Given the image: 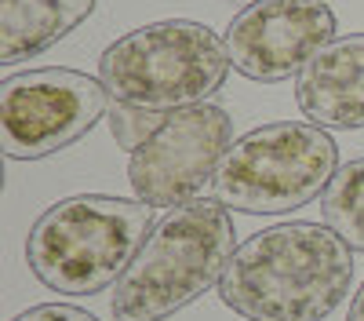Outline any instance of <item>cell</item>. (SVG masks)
<instances>
[{
	"label": "cell",
	"instance_id": "cell-1",
	"mask_svg": "<svg viewBox=\"0 0 364 321\" xmlns=\"http://www.w3.org/2000/svg\"><path fill=\"white\" fill-rule=\"evenodd\" d=\"M353 281V248L328 223H277L237 245L219 300L245 321H324Z\"/></svg>",
	"mask_w": 364,
	"mask_h": 321
},
{
	"label": "cell",
	"instance_id": "cell-2",
	"mask_svg": "<svg viewBox=\"0 0 364 321\" xmlns=\"http://www.w3.org/2000/svg\"><path fill=\"white\" fill-rule=\"evenodd\" d=\"M157 226L146 201L73 194L37 216L26 238V263L58 296H99L117 285Z\"/></svg>",
	"mask_w": 364,
	"mask_h": 321
},
{
	"label": "cell",
	"instance_id": "cell-3",
	"mask_svg": "<svg viewBox=\"0 0 364 321\" xmlns=\"http://www.w3.org/2000/svg\"><path fill=\"white\" fill-rule=\"evenodd\" d=\"M233 219L215 197H197L157 219L109 300L113 321H168L219 288L233 259Z\"/></svg>",
	"mask_w": 364,
	"mask_h": 321
},
{
	"label": "cell",
	"instance_id": "cell-4",
	"mask_svg": "<svg viewBox=\"0 0 364 321\" xmlns=\"http://www.w3.org/2000/svg\"><path fill=\"white\" fill-rule=\"evenodd\" d=\"M230 73L226 41L193 19H164L117 37L99 58L109 99L175 113L200 106Z\"/></svg>",
	"mask_w": 364,
	"mask_h": 321
},
{
	"label": "cell",
	"instance_id": "cell-5",
	"mask_svg": "<svg viewBox=\"0 0 364 321\" xmlns=\"http://www.w3.org/2000/svg\"><path fill=\"white\" fill-rule=\"evenodd\" d=\"M339 172V146L310 121L252 128L226 150L211 197L230 212L284 216L328 190Z\"/></svg>",
	"mask_w": 364,
	"mask_h": 321
},
{
	"label": "cell",
	"instance_id": "cell-6",
	"mask_svg": "<svg viewBox=\"0 0 364 321\" xmlns=\"http://www.w3.org/2000/svg\"><path fill=\"white\" fill-rule=\"evenodd\" d=\"M99 77L66 66L22 70L0 80V146L11 161H41L73 146L109 113Z\"/></svg>",
	"mask_w": 364,
	"mask_h": 321
},
{
	"label": "cell",
	"instance_id": "cell-7",
	"mask_svg": "<svg viewBox=\"0 0 364 321\" xmlns=\"http://www.w3.org/2000/svg\"><path fill=\"white\" fill-rule=\"evenodd\" d=\"M233 146V121L215 102L168 113V121L128 157L135 201L149 209H178L215 183V172Z\"/></svg>",
	"mask_w": 364,
	"mask_h": 321
},
{
	"label": "cell",
	"instance_id": "cell-8",
	"mask_svg": "<svg viewBox=\"0 0 364 321\" xmlns=\"http://www.w3.org/2000/svg\"><path fill=\"white\" fill-rule=\"evenodd\" d=\"M230 66L259 84L299 77L302 66L336 41V11L324 0H252L226 26Z\"/></svg>",
	"mask_w": 364,
	"mask_h": 321
},
{
	"label": "cell",
	"instance_id": "cell-9",
	"mask_svg": "<svg viewBox=\"0 0 364 321\" xmlns=\"http://www.w3.org/2000/svg\"><path fill=\"white\" fill-rule=\"evenodd\" d=\"M295 102L324 132L364 128V33L328 41L295 77Z\"/></svg>",
	"mask_w": 364,
	"mask_h": 321
},
{
	"label": "cell",
	"instance_id": "cell-10",
	"mask_svg": "<svg viewBox=\"0 0 364 321\" xmlns=\"http://www.w3.org/2000/svg\"><path fill=\"white\" fill-rule=\"evenodd\" d=\"M95 11V0H0V63L44 55Z\"/></svg>",
	"mask_w": 364,
	"mask_h": 321
},
{
	"label": "cell",
	"instance_id": "cell-11",
	"mask_svg": "<svg viewBox=\"0 0 364 321\" xmlns=\"http://www.w3.org/2000/svg\"><path fill=\"white\" fill-rule=\"evenodd\" d=\"M321 216L353 252H364V157L336 172L321 197Z\"/></svg>",
	"mask_w": 364,
	"mask_h": 321
},
{
	"label": "cell",
	"instance_id": "cell-12",
	"mask_svg": "<svg viewBox=\"0 0 364 321\" xmlns=\"http://www.w3.org/2000/svg\"><path fill=\"white\" fill-rule=\"evenodd\" d=\"M168 121V113L161 110H146V106H132V102H109V113H106V125H109V135L120 150H128V157L139 150V146L157 135V128Z\"/></svg>",
	"mask_w": 364,
	"mask_h": 321
},
{
	"label": "cell",
	"instance_id": "cell-13",
	"mask_svg": "<svg viewBox=\"0 0 364 321\" xmlns=\"http://www.w3.org/2000/svg\"><path fill=\"white\" fill-rule=\"evenodd\" d=\"M11 321H99L95 314H87L84 307L73 303H41V307H29Z\"/></svg>",
	"mask_w": 364,
	"mask_h": 321
},
{
	"label": "cell",
	"instance_id": "cell-14",
	"mask_svg": "<svg viewBox=\"0 0 364 321\" xmlns=\"http://www.w3.org/2000/svg\"><path fill=\"white\" fill-rule=\"evenodd\" d=\"M346 321H364V281H360V288L353 292V300H350V314H346Z\"/></svg>",
	"mask_w": 364,
	"mask_h": 321
}]
</instances>
